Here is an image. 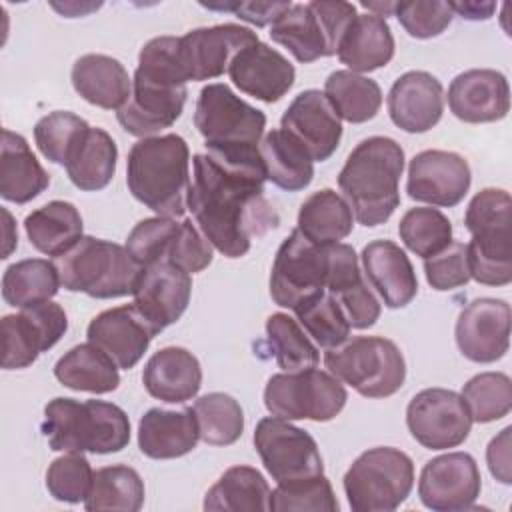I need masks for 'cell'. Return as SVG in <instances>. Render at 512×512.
I'll list each match as a JSON object with an SVG mask.
<instances>
[{
  "instance_id": "6da1fadb",
  "label": "cell",
  "mask_w": 512,
  "mask_h": 512,
  "mask_svg": "<svg viewBox=\"0 0 512 512\" xmlns=\"http://www.w3.org/2000/svg\"><path fill=\"white\" fill-rule=\"evenodd\" d=\"M188 208L206 240L226 258H240L252 238L264 236L280 222L264 198V166H238L196 154L192 158Z\"/></svg>"
},
{
  "instance_id": "7a4b0ae2",
  "label": "cell",
  "mask_w": 512,
  "mask_h": 512,
  "mask_svg": "<svg viewBox=\"0 0 512 512\" xmlns=\"http://www.w3.org/2000/svg\"><path fill=\"white\" fill-rule=\"evenodd\" d=\"M186 74L178 58L176 36H156L138 54L132 94L116 112L120 126L138 138L170 128L186 104Z\"/></svg>"
},
{
  "instance_id": "3957f363",
  "label": "cell",
  "mask_w": 512,
  "mask_h": 512,
  "mask_svg": "<svg viewBox=\"0 0 512 512\" xmlns=\"http://www.w3.org/2000/svg\"><path fill=\"white\" fill-rule=\"evenodd\" d=\"M404 150L388 136H370L354 146L340 174L338 186L362 226L384 224L400 204V176Z\"/></svg>"
},
{
  "instance_id": "277c9868",
  "label": "cell",
  "mask_w": 512,
  "mask_h": 512,
  "mask_svg": "<svg viewBox=\"0 0 512 512\" xmlns=\"http://www.w3.org/2000/svg\"><path fill=\"white\" fill-rule=\"evenodd\" d=\"M190 150L182 136L140 138L126 160V184L132 196L164 218L186 212L190 188Z\"/></svg>"
},
{
  "instance_id": "5b68a950",
  "label": "cell",
  "mask_w": 512,
  "mask_h": 512,
  "mask_svg": "<svg viewBox=\"0 0 512 512\" xmlns=\"http://www.w3.org/2000/svg\"><path fill=\"white\" fill-rule=\"evenodd\" d=\"M194 126L202 134L208 154L216 160L238 166H264L260 138L266 128V116L226 84L214 82L200 90Z\"/></svg>"
},
{
  "instance_id": "8992f818",
  "label": "cell",
  "mask_w": 512,
  "mask_h": 512,
  "mask_svg": "<svg viewBox=\"0 0 512 512\" xmlns=\"http://www.w3.org/2000/svg\"><path fill=\"white\" fill-rule=\"evenodd\" d=\"M50 450L56 452H120L130 442V420L126 412L104 400L52 398L44 406L40 426Z\"/></svg>"
},
{
  "instance_id": "52a82bcc",
  "label": "cell",
  "mask_w": 512,
  "mask_h": 512,
  "mask_svg": "<svg viewBox=\"0 0 512 512\" xmlns=\"http://www.w3.org/2000/svg\"><path fill=\"white\" fill-rule=\"evenodd\" d=\"M512 200L502 188H484L470 200L464 226L472 240L468 248L470 278L484 286L512 282Z\"/></svg>"
},
{
  "instance_id": "ba28073f",
  "label": "cell",
  "mask_w": 512,
  "mask_h": 512,
  "mask_svg": "<svg viewBox=\"0 0 512 512\" xmlns=\"http://www.w3.org/2000/svg\"><path fill=\"white\" fill-rule=\"evenodd\" d=\"M54 264L66 290L100 300L132 294L142 272L126 246L94 236H82L70 250L54 258Z\"/></svg>"
},
{
  "instance_id": "9c48e42d",
  "label": "cell",
  "mask_w": 512,
  "mask_h": 512,
  "mask_svg": "<svg viewBox=\"0 0 512 512\" xmlns=\"http://www.w3.org/2000/svg\"><path fill=\"white\" fill-rule=\"evenodd\" d=\"M324 364L332 376L366 398H388L406 380V362L400 348L384 336L348 338L326 350Z\"/></svg>"
},
{
  "instance_id": "30bf717a",
  "label": "cell",
  "mask_w": 512,
  "mask_h": 512,
  "mask_svg": "<svg viewBox=\"0 0 512 512\" xmlns=\"http://www.w3.org/2000/svg\"><path fill=\"white\" fill-rule=\"evenodd\" d=\"M344 492L354 512H392L412 492V458L392 446L362 452L344 474Z\"/></svg>"
},
{
  "instance_id": "8fae6325",
  "label": "cell",
  "mask_w": 512,
  "mask_h": 512,
  "mask_svg": "<svg viewBox=\"0 0 512 512\" xmlns=\"http://www.w3.org/2000/svg\"><path fill=\"white\" fill-rule=\"evenodd\" d=\"M356 14V6L342 0L292 4L270 26V38L288 48L298 62L308 64L338 52L340 40Z\"/></svg>"
},
{
  "instance_id": "7c38bea8",
  "label": "cell",
  "mask_w": 512,
  "mask_h": 512,
  "mask_svg": "<svg viewBox=\"0 0 512 512\" xmlns=\"http://www.w3.org/2000/svg\"><path fill=\"white\" fill-rule=\"evenodd\" d=\"M346 400L344 384L316 366L274 374L264 388V406L284 420L328 422L342 412Z\"/></svg>"
},
{
  "instance_id": "4fadbf2b",
  "label": "cell",
  "mask_w": 512,
  "mask_h": 512,
  "mask_svg": "<svg viewBox=\"0 0 512 512\" xmlns=\"http://www.w3.org/2000/svg\"><path fill=\"white\" fill-rule=\"evenodd\" d=\"M328 270L330 244H314L294 228L276 252L270 272V296L278 306L292 310L300 300L326 290Z\"/></svg>"
},
{
  "instance_id": "5bb4252c",
  "label": "cell",
  "mask_w": 512,
  "mask_h": 512,
  "mask_svg": "<svg viewBox=\"0 0 512 512\" xmlns=\"http://www.w3.org/2000/svg\"><path fill=\"white\" fill-rule=\"evenodd\" d=\"M254 448L276 484L324 474L316 440L290 420L266 416L256 424Z\"/></svg>"
},
{
  "instance_id": "9a60e30c",
  "label": "cell",
  "mask_w": 512,
  "mask_h": 512,
  "mask_svg": "<svg viewBox=\"0 0 512 512\" xmlns=\"http://www.w3.org/2000/svg\"><path fill=\"white\" fill-rule=\"evenodd\" d=\"M2 330V368L20 370L36 362L68 330L64 308L52 300L20 308L18 314H6Z\"/></svg>"
},
{
  "instance_id": "2e32d148",
  "label": "cell",
  "mask_w": 512,
  "mask_h": 512,
  "mask_svg": "<svg viewBox=\"0 0 512 512\" xmlns=\"http://www.w3.org/2000/svg\"><path fill=\"white\" fill-rule=\"evenodd\" d=\"M412 438L428 450L460 446L472 428V416L460 394L446 388H424L406 408Z\"/></svg>"
},
{
  "instance_id": "e0dca14e",
  "label": "cell",
  "mask_w": 512,
  "mask_h": 512,
  "mask_svg": "<svg viewBox=\"0 0 512 512\" xmlns=\"http://www.w3.org/2000/svg\"><path fill=\"white\" fill-rule=\"evenodd\" d=\"M480 490V470L468 452H448L428 460L418 480L420 502L436 512L470 510Z\"/></svg>"
},
{
  "instance_id": "ac0fdd59",
  "label": "cell",
  "mask_w": 512,
  "mask_h": 512,
  "mask_svg": "<svg viewBox=\"0 0 512 512\" xmlns=\"http://www.w3.org/2000/svg\"><path fill=\"white\" fill-rule=\"evenodd\" d=\"M258 42V34L240 24L202 26L178 38V58L186 80L202 82L228 72L230 60L248 44Z\"/></svg>"
},
{
  "instance_id": "d6986e66",
  "label": "cell",
  "mask_w": 512,
  "mask_h": 512,
  "mask_svg": "<svg viewBox=\"0 0 512 512\" xmlns=\"http://www.w3.org/2000/svg\"><path fill=\"white\" fill-rule=\"evenodd\" d=\"M132 294V304L156 336L186 312L192 294V278L186 270L162 258L142 268Z\"/></svg>"
},
{
  "instance_id": "ffe728a7",
  "label": "cell",
  "mask_w": 512,
  "mask_h": 512,
  "mask_svg": "<svg viewBox=\"0 0 512 512\" xmlns=\"http://www.w3.org/2000/svg\"><path fill=\"white\" fill-rule=\"evenodd\" d=\"M510 304L498 298H476L462 308L456 320V346L464 358L490 364L510 346Z\"/></svg>"
},
{
  "instance_id": "44dd1931",
  "label": "cell",
  "mask_w": 512,
  "mask_h": 512,
  "mask_svg": "<svg viewBox=\"0 0 512 512\" xmlns=\"http://www.w3.org/2000/svg\"><path fill=\"white\" fill-rule=\"evenodd\" d=\"M470 182V166L460 154L448 150H424L408 164L406 192L412 200L452 208L462 202Z\"/></svg>"
},
{
  "instance_id": "7402d4cb",
  "label": "cell",
  "mask_w": 512,
  "mask_h": 512,
  "mask_svg": "<svg viewBox=\"0 0 512 512\" xmlns=\"http://www.w3.org/2000/svg\"><path fill=\"white\" fill-rule=\"evenodd\" d=\"M280 128L296 138L314 162L328 160L342 138V122L324 92L304 90L284 110Z\"/></svg>"
},
{
  "instance_id": "603a6c76",
  "label": "cell",
  "mask_w": 512,
  "mask_h": 512,
  "mask_svg": "<svg viewBox=\"0 0 512 512\" xmlns=\"http://www.w3.org/2000/svg\"><path fill=\"white\" fill-rule=\"evenodd\" d=\"M228 76L240 92L272 104L292 88L296 70L286 56L258 40L230 60Z\"/></svg>"
},
{
  "instance_id": "cb8c5ba5",
  "label": "cell",
  "mask_w": 512,
  "mask_h": 512,
  "mask_svg": "<svg viewBox=\"0 0 512 512\" xmlns=\"http://www.w3.org/2000/svg\"><path fill=\"white\" fill-rule=\"evenodd\" d=\"M450 112L468 124L502 120L510 110V86L502 72L472 68L460 72L448 86Z\"/></svg>"
},
{
  "instance_id": "d4e9b609",
  "label": "cell",
  "mask_w": 512,
  "mask_h": 512,
  "mask_svg": "<svg viewBox=\"0 0 512 512\" xmlns=\"http://www.w3.org/2000/svg\"><path fill=\"white\" fill-rule=\"evenodd\" d=\"M86 338L106 352L118 368L130 370L148 350L154 332L134 304H124L94 316L88 324Z\"/></svg>"
},
{
  "instance_id": "484cf974",
  "label": "cell",
  "mask_w": 512,
  "mask_h": 512,
  "mask_svg": "<svg viewBox=\"0 0 512 512\" xmlns=\"http://www.w3.org/2000/svg\"><path fill=\"white\" fill-rule=\"evenodd\" d=\"M390 120L410 134L428 132L444 112V90L436 76L424 70H410L394 80L388 92Z\"/></svg>"
},
{
  "instance_id": "4316f807",
  "label": "cell",
  "mask_w": 512,
  "mask_h": 512,
  "mask_svg": "<svg viewBox=\"0 0 512 512\" xmlns=\"http://www.w3.org/2000/svg\"><path fill=\"white\" fill-rule=\"evenodd\" d=\"M326 290L338 300L352 328H370L380 318V302L368 288L358 266V256L350 244H330Z\"/></svg>"
},
{
  "instance_id": "83f0119b",
  "label": "cell",
  "mask_w": 512,
  "mask_h": 512,
  "mask_svg": "<svg viewBox=\"0 0 512 512\" xmlns=\"http://www.w3.org/2000/svg\"><path fill=\"white\" fill-rule=\"evenodd\" d=\"M370 286L388 308H404L418 294V278L406 252L392 240H374L362 250Z\"/></svg>"
},
{
  "instance_id": "f1b7e54d",
  "label": "cell",
  "mask_w": 512,
  "mask_h": 512,
  "mask_svg": "<svg viewBox=\"0 0 512 512\" xmlns=\"http://www.w3.org/2000/svg\"><path fill=\"white\" fill-rule=\"evenodd\" d=\"M142 384L156 400L180 404L198 394L202 386V368L190 350L182 346H166L148 358L142 370Z\"/></svg>"
},
{
  "instance_id": "f546056e",
  "label": "cell",
  "mask_w": 512,
  "mask_h": 512,
  "mask_svg": "<svg viewBox=\"0 0 512 512\" xmlns=\"http://www.w3.org/2000/svg\"><path fill=\"white\" fill-rule=\"evenodd\" d=\"M200 430L194 408H150L138 422V448L154 460L180 458L196 448Z\"/></svg>"
},
{
  "instance_id": "4dcf8cb0",
  "label": "cell",
  "mask_w": 512,
  "mask_h": 512,
  "mask_svg": "<svg viewBox=\"0 0 512 512\" xmlns=\"http://www.w3.org/2000/svg\"><path fill=\"white\" fill-rule=\"evenodd\" d=\"M72 86L88 104L104 110H120L130 94L132 80L124 64L106 54H84L72 64Z\"/></svg>"
},
{
  "instance_id": "1f68e13d",
  "label": "cell",
  "mask_w": 512,
  "mask_h": 512,
  "mask_svg": "<svg viewBox=\"0 0 512 512\" xmlns=\"http://www.w3.org/2000/svg\"><path fill=\"white\" fill-rule=\"evenodd\" d=\"M48 184L50 176L30 150L26 138L4 128L0 154V196L14 204H26L44 192Z\"/></svg>"
},
{
  "instance_id": "d6a6232c",
  "label": "cell",
  "mask_w": 512,
  "mask_h": 512,
  "mask_svg": "<svg viewBox=\"0 0 512 512\" xmlns=\"http://www.w3.org/2000/svg\"><path fill=\"white\" fill-rule=\"evenodd\" d=\"M338 60L350 72L362 74L386 66L394 56V36L388 22L376 14H356L338 46Z\"/></svg>"
},
{
  "instance_id": "836d02e7",
  "label": "cell",
  "mask_w": 512,
  "mask_h": 512,
  "mask_svg": "<svg viewBox=\"0 0 512 512\" xmlns=\"http://www.w3.org/2000/svg\"><path fill=\"white\" fill-rule=\"evenodd\" d=\"M82 226L78 208L64 200H52L24 218L30 244L52 258H58L82 238Z\"/></svg>"
},
{
  "instance_id": "e575fe53",
  "label": "cell",
  "mask_w": 512,
  "mask_h": 512,
  "mask_svg": "<svg viewBox=\"0 0 512 512\" xmlns=\"http://www.w3.org/2000/svg\"><path fill=\"white\" fill-rule=\"evenodd\" d=\"M56 380L76 392L106 394L118 388L120 374L116 362L94 344H78L58 358Z\"/></svg>"
},
{
  "instance_id": "d590c367",
  "label": "cell",
  "mask_w": 512,
  "mask_h": 512,
  "mask_svg": "<svg viewBox=\"0 0 512 512\" xmlns=\"http://www.w3.org/2000/svg\"><path fill=\"white\" fill-rule=\"evenodd\" d=\"M266 180L286 192L304 190L314 178V160L306 148L282 128L270 130L260 142Z\"/></svg>"
},
{
  "instance_id": "8d00e7d4",
  "label": "cell",
  "mask_w": 512,
  "mask_h": 512,
  "mask_svg": "<svg viewBox=\"0 0 512 512\" xmlns=\"http://www.w3.org/2000/svg\"><path fill=\"white\" fill-rule=\"evenodd\" d=\"M116 160L118 148L114 138L106 130L90 126L72 150L64 168L76 188L96 192L110 184L116 172Z\"/></svg>"
},
{
  "instance_id": "74e56055",
  "label": "cell",
  "mask_w": 512,
  "mask_h": 512,
  "mask_svg": "<svg viewBox=\"0 0 512 512\" xmlns=\"http://www.w3.org/2000/svg\"><path fill=\"white\" fill-rule=\"evenodd\" d=\"M296 228L314 244H336L352 232L354 214L338 192L322 188L300 204Z\"/></svg>"
},
{
  "instance_id": "f35d334b",
  "label": "cell",
  "mask_w": 512,
  "mask_h": 512,
  "mask_svg": "<svg viewBox=\"0 0 512 512\" xmlns=\"http://www.w3.org/2000/svg\"><path fill=\"white\" fill-rule=\"evenodd\" d=\"M270 486L252 466L228 468L204 496V510L260 512L268 510Z\"/></svg>"
},
{
  "instance_id": "ab89813d",
  "label": "cell",
  "mask_w": 512,
  "mask_h": 512,
  "mask_svg": "<svg viewBox=\"0 0 512 512\" xmlns=\"http://www.w3.org/2000/svg\"><path fill=\"white\" fill-rule=\"evenodd\" d=\"M324 96L340 120L362 124L372 120L382 106L376 80L350 70H336L324 82Z\"/></svg>"
},
{
  "instance_id": "60d3db41",
  "label": "cell",
  "mask_w": 512,
  "mask_h": 512,
  "mask_svg": "<svg viewBox=\"0 0 512 512\" xmlns=\"http://www.w3.org/2000/svg\"><path fill=\"white\" fill-rule=\"evenodd\" d=\"M60 286V274L54 262L44 258H26L4 270L2 298L14 308H26L52 300Z\"/></svg>"
},
{
  "instance_id": "b9f144b4",
  "label": "cell",
  "mask_w": 512,
  "mask_h": 512,
  "mask_svg": "<svg viewBox=\"0 0 512 512\" xmlns=\"http://www.w3.org/2000/svg\"><path fill=\"white\" fill-rule=\"evenodd\" d=\"M144 504V482L126 464L98 468L84 500L86 510H124L138 512Z\"/></svg>"
},
{
  "instance_id": "7bdbcfd3",
  "label": "cell",
  "mask_w": 512,
  "mask_h": 512,
  "mask_svg": "<svg viewBox=\"0 0 512 512\" xmlns=\"http://www.w3.org/2000/svg\"><path fill=\"white\" fill-rule=\"evenodd\" d=\"M292 312L296 314V320L304 332L312 336V340L324 350L336 348L350 338L352 326L342 306L328 290H320L300 300Z\"/></svg>"
},
{
  "instance_id": "ee69618b",
  "label": "cell",
  "mask_w": 512,
  "mask_h": 512,
  "mask_svg": "<svg viewBox=\"0 0 512 512\" xmlns=\"http://www.w3.org/2000/svg\"><path fill=\"white\" fill-rule=\"evenodd\" d=\"M266 338L276 364L284 372L314 368L320 360L318 348L312 344L304 328L292 316L276 312L266 320Z\"/></svg>"
},
{
  "instance_id": "f6af8a7d",
  "label": "cell",
  "mask_w": 512,
  "mask_h": 512,
  "mask_svg": "<svg viewBox=\"0 0 512 512\" xmlns=\"http://www.w3.org/2000/svg\"><path fill=\"white\" fill-rule=\"evenodd\" d=\"M200 440L210 446H230L244 430V412L236 398L224 392H210L194 402Z\"/></svg>"
},
{
  "instance_id": "bcb514c9",
  "label": "cell",
  "mask_w": 512,
  "mask_h": 512,
  "mask_svg": "<svg viewBox=\"0 0 512 512\" xmlns=\"http://www.w3.org/2000/svg\"><path fill=\"white\" fill-rule=\"evenodd\" d=\"M404 246L420 258L442 252L452 242V224L438 208H410L398 224Z\"/></svg>"
},
{
  "instance_id": "7dc6e473",
  "label": "cell",
  "mask_w": 512,
  "mask_h": 512,
  "mask_svg": "<svg viewBox=\"0 0 512 512\" xmlns=\"http://www.w3.org/2000/svg\"><path fill=\"white\" fill-rule=\"evenodd\" d=\"M472 422L488 424L504 418L512 408V382L504 372H482L472 376L462 388Z\"/></svg>"
},
{
  "instance_id": "c3c4849f",
  "label": "cell",
  "mask_w": 512,
  "mask_h": 512,
  "mask_svg": "<svg viewBox=\"0 0 512 512\" xmlns=\"http://www.w3.org/2000/svg\"><path fill=\"white\" fill-rule=\"evenodd\" d=\"M90 130V124L74 112L56 110L42 116L34 126V140L40 154L60 166H66L80 138Z\"/></svg>"
},
{
  "instance_id": "681fc988",
  "label": "cell",
  "mask_w": 512,
  "mask_h": 512,
  "mask_svg": "<svg viewBox=\"0 0 512 512\" xmlns=\"http://www.w3.org/2000/svg\"><path fill=\"white\" fill-rule=\"evenodd\" d=\"M338 508L340 504L334 496L332 484L324 474L278 484L274 490H270L268 510H274V512H284V510L338 512Z\"/></svg>"
},
{
  "instance_id": "f907efd6",
  "label": "cell",
  "mask_w": 512,
  "mask_h": 512,
  "mask_svg": "<svg viewBox=\"0 0 512 512\" xmlns=\"http://www.w3.org/2000/svg\"><path fill=\"white\" fill-rule=\"evenodd\" d=\"M178 230L180 222H176V218H144L130 230L126 238V250L142 268L162 258L168 260Z\"/></svg>"
},
{
  "instance_id": "816d5d0a",
  "label": "cell",
  "mask_w": 512,
  "mask_h": 512,
  "mask_svg": "<svg viewBox=\"0 0 512 512\" xmlns=\"http://www.w3.org/2000/svg\"><path fill=\"white\" fill-rule=\"evenodd\" d=\"M94 470L82 452H68L46 470V488L52 498L66 504L84 502L92 486Z\"/></svg>"
},
{
  "instance_id": "f5cc1de1",
  "label": "cell",
  "mask_w": 512,
  "mask_h": 512,
  "mask_svg": "<svg viewBox=\"0 0 512 512\" xmlns=\"http://www.w3.org/2000/svg\"><path fill=\"white\" fill-rule=\"evenodd\" d=\"M394 16L412 38L426 40L442 34L450 26L454 12L450 10L448 2L416 0V2H396Z\"/></svg>"
},
{
  "instance_id": "db71d44e",
  "label": "cell",
  "mask_w": 512,
  "mask_h": 512,
  "mask_svg": "<svg viewBox=\"0 0 512 512\" xmlns=\"http://www.w3.org/2000/svg\"><path fill=\"white\" fill-rule=\"evenodd\" d=\"M424 272L428 284L438 292L466 286L470 282L466 242L452 240L442 252L424 258Z\"/></svg>"
},
{
  "instance_id": "11a10c76",
  "label": "cell",
  "mask_w": 512,
  "mask_h": 512,
  "mask_svg": "<svg viewBox=\"0 0 512 512\" xmlns=\"http://www.w3.org/2000/svg\"><path fill=\"white\" fill-rule=\"evenodd\" d=\"M212 248L214 246L206 240V236L192 224V220L186 218L180 222V230L168 260L188 274H196L212 264Z\"/></svg>"
},
{
  "instance_id": "9f6ffc18",
  "label": "cell",
  "mask_w": 512,
  "mask_h": 512,
  "mask_svg": "<svg viewBox=\"0 0 512 512\" xmlns=\"http://www.w3.org/2000/svg\"><path fill=\"white\" fill-rule=\"evenodd\" d=\"M212 10H228L234 12L240 20L250 22L254 26H268L274 24L290 6L292 2H230V4H202Z\"/></svg>"
},
{
  "instance_id": "6f0895ef",
  "label": "cell",
  "mask_w": 512,
  "mask_h": 512,
  "mask_svg": "<svg viewBox=\"0 0 512 512\" xmlns=\"http://www.w3.org/2000/svg\"><path fill=\"white\" fill-rule=\"evenodd\" d=\"M510 432L512 428L506 426L498 436H494L486 448V462L490 474L502 482L510 484L512 482V472H510Z\"/></svg>"
},
{
  "instance_id": "680465c9",
  "label": "cell",
  "mask_w": 512,
  "mask_h": 512,
  "mask_svg": "<svg viewBox=\"0 0 512 512\" xmlns=\"http://www.w3.org/2000/svg\"><path fill=\"white\" fill-rule=\"evenodd\" d=\"M448 4L452 12H456L466 20H488L496 10L494 2H448Z\"/></svg>"
},
{
  "instance_id": "91938a15",
  "label": "cell",
  "mask_w": 512,
  "mask_h": 512,
  "mask_svg": "<svg viewBox=\"0 0 512 512\" xmlns=\"http://www.w3.org/2000/svg\"><path fill=\"white\" fill-rule=\"evenodd\" d=\"M2 214H4V218H6V224H4V252H2V258H8L10 256V252L18 246V234L14 232L12 234V230H14V222H12V216H10V212L4 208L2 210Z\"/></svg>"
},
{
  "instance_id": "94428289",
  "label": "cell",
  "mask_w": 512,
  "mask_h": 512,
  "mask_svg": "<svg viewBox=\"0 0 512 512\" xmlns=\"http://www.w3.org/2000/svg\"><path fill=\"white\" fill-rule=\"evenodd\" d=\"M362 8H366L370 14H376L386 20V16H394L396 2H360Z\"/></svg>"
}]
</instances>
